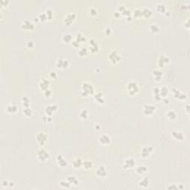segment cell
Here are the masks:
<instances>
[{
  "label": "cell",
  "instance_id": "obj_1",
  "mask_svg": "<svg viewBox=\"0 0 190 190\" xmlns=\"http://www.w3.org/2000/svg\"><path fill=\"white\" fill-rule=\"evenodd\" d=\"M95 88L91 83L88 82H84L79 89V94L82 98H87L88 96H93L94 94Z\"/></svg>",
  "mask_w": 190,
  "mask_h": 190
},
{
  "label": "cell",
  "instance_id": "obj_2",
  "mask_svg": "<svg viewBox=\"0 0 190 190\" xmlns=\"http://www.w3.org/2000/svg\"><path fill=\"white\" fill-rule=\"evenodd\" d=\"M126 89L130 96H134L140 92V87L136 80H129L126 84Z\"/></svg>",
  "mask_w": 190,
  "mask_h": 190
},
{
  "label": "cell",
  "instance_id": "obj_3",
  "mask_svg": "<svg viewBox=\"0 0 190 190\" xmlns=\"http://www.w3.org/2000/svg\"><path fill=\"white\" fill-rule=\"evenodd\" d=\"M108 59L111 64L117 66L122 61V56L117 50H112L108 53Z\"/></svg>",
  "mask_w": 190,
  "mask_h": 190
},
{
  "label": "cell",
  "instance_id": "obj_4",
  "mask_svg": "<svg viewBox=\"0 0 190 190\" xmlns=\"http://www.w3.org/2000/svg\"><path fill=\"white\" fill-rule=\"evenodd\" d=\"M55 66L58 69L60 70H66L70 66V61L69 60V59L63 56H59L56 59V62H55Z\"/></svg>",
  "mask_w": 190,
  "mask_h": 190
},
{
  "label": "cell",
  "instance_id": "obj_5",
  "mask_svg": "<svg viewBox=\"0 0 190 190\" xmlns=\"http://www.w3.org/2000/svg\"><path fill=\"white\" fill-rule=\"evenodd\" d=\"M35 140L40 147H44L48 140V136L45 131H38L35 135Z\"/></svg>",
  "mask_w": 190,
  "mask_h": 190
},
{
  "label": "cell",
  "instance_id": "obj_6",
  "mask_svg": "<svg viewBox=\"0 0 190 190\" xmlns=\"http://www.w3.org/2000/svg\"><path fill=\"white\" fill-rule=\"evenodd\" d=\"M37 159L41 163H46L50 159V154L44 147H41L37 151Z\"/></svg>",
  "mask_w": 190,
  "mask_h": 190
},
{
  "label": "cell",
  "instance_id": "obj_7",
  "mask_svg": "<svg viewBox=\"0 0 190 190\" xmlns=\"http://www.w3.org/2000/svg\"><path fill=\"white\" fill-rule=\"evenodd\" d=\"M155 151V148L152 145H145L141 148L140 152V156L143 159L149 158Z\"/></svg>",
  "mask_w": 190,
  "mask_h": 190
},
{
  "label": "cell",
  "instance_id": "obj_8",
  "mask_svg": "<svg viewBox=\"0 0 190 190\" xmlns=\"http://www.w3.org/2000/svg\"><path fill=\"white\" fill-rule=\"evenodd\" d=\"M85 42H86V37H85V36L83 34H82V33H77L74 38L72 45L74 48H79Z\"/></svg>",
  "mask_w": 190,
  "mask_h": 190
},
{
  "label": "cell",
  "instance_id": "obj_9",
  "mask_svg": "<svg viewBox=\"0 0 190 190\" xmlns=\"http://www.w3.org/2000/svg\"><path fill=\"white\" fill-rule=\"evenodd\" d=\"M170 63V58L166 54H160L157 59V65L159 69H163L166 66Z\"/></svg>",
  "mask_w": 190,
  "mask_h": 190
},
{
  "label": "cell",
  "instance_id": "obj_10",
  "mask_svg": "<svg viewBox=\"0 0 190 190\" xmlns=\"http://www.w3.org/2000/svg\"><path fill=\"white\" fill-rule=\"evenodd\" d=\"M136 166V160L133 157H129L125 159L122 164V169L123 170H129L134 169Z\"/></svg>",
  "mask_w": 190,
  "mask_h": 190
},
{
  "label": "cell",
  "instance_id": "obj_11",
  "mask_svg": "<svg viewBox=\"0 0 190 190\" xmlns=\"http://www.w3.org/2000/svg\"><path fill=\"white\" fill-rule=\"evenodd\" d=\"M157 111V106L154 104L151 103H146L143 106V114L146 117H150V116L153 115Z\"/></svg>",
  "mask_w": 190,
  "mask_h": 190
},
{
  "label": "cell",
  "instance_id": "obj_12",
  "mask_svg": "<svg viewBox=\"0 0 190 190\" xmlns=\"http://www.w3.org/2000/svg\"><path fill=\"white\" fill-rule=\"evenodd\" d=\"M88 51L91 53H98L100 51V45L96 40L94 38H91L88 41Z\"/></svg>",
  "mask_w": 190,
  "mask_h": 190
},
{
  "label": "cell",
  "instance_id": "obj_13",
  "mask_svg": "<svg viewBox=\"0 0 190 190\" xmlns=\"http://www.w3.org/2000/svg\"><path fill=\"white\" fill-rule=\"evenodd\" d=\"M20 27L23 30H27V31L33 30L35 28V23L29 20V19H25L21 22Z\"/></svg>",
  "mask_w": 190,
  "mask_h": 190
},
{
  "label": "cell",
  "instance_id": "obj_14",
  "mask_svg": "<svg viewBox=\"0 0 190 190\" xmlns=\"http://www.w3.org/2000/svg\"><path fill=\"white\" fill-rule=\"evenodd\" d=\"M108 170L104 165H99L95 169V175L99 178H105L108 176Z\"/></svg>",
  "mask_w": 190,
  "mask_h": 190
},
{
  "label": "cell",
  "instance_id": "obj_15",
  "mask_svg": "<svg viewBox=\"0 0 190 190\" xmlns=\"http://www.w3.org/2000/svg\"><path fill=\"white\" fill-rule=\"evenodd\" d=\"M117 10L121 13L122 16H125V17H126V20H127V21L130 22L132 20L133 17L132 15H131V11H130L126 5H120Z\"/></svg>",
  "mask_w": 190,
  "mask_h": 190
},
{
  "label": "cell",
  "instance_id": "obj_16",
  "mask_svg": "<svg viewBox=\"0 0 190 190\" xmlns=\"http://www.w3.org/2000/svg\"><path fill=\"white\" fill-rule=\"evenodd\" d=\"M77 19V14L74 12H69L65 15L63 18V22L66 26H71L73 25Z\"/></svg>",
  "mask_w": 190,
  "mask_h": 190
},
{
  "label": "cell",
  "instance_id": "obj_17",
  "mask_svg": "<svg viewBox=\"0 0 190 190\" xmlns=\"http://www.w3.org/2000/svg\"><path fill=\"white\" fill-rule=\"evenodd\" d=\"M98 142L102 146H108L111 143V137L108 134L103 133V134H100L99 136V137H98Z\"/></svg>",
  "mask_w": 190,
  "mask_h": 190
},
{
  "label": "cell",
  "instance_id": "obj_18",
  "mask_svg": "<svg viewBox=\"0 0 190 190\" xmlns=\"http://www.w3.org/2000/svg\"><path fill=\"white\" fill-rule=\"evenodd\" d=\"M56 161L58 166L61 168H67L69 166V162L62 154H57L56 156Z\"/></svg>",
  "mask_w": 190,
  "mask_h": 190
},
{
  "label": "cell",
  "instance_id": "obj_19",
  "mask_svg": "<svg viewBox=\"0 0 190 190\" xmlns=\"http://www.w3.org/2000/svg\"><path fill=\"white\" fill-rule=\"evenodd\" d=\"M173 96L175 99L180 101H186L187 100V95L178 88H173Z\"/></svg>",
  "mask_w": 190,
  "mask_h": 190
},
{
  "label": "cell",
  "instance_id": "obj_20",
  "mask_svg": "<svg viewBox=\"0 0 190 190\" xmlns=\"http://www.w3.org/2000/svg\"><path fill=\"white\" fill-rule=\"evenodd\" d=\"M172 138L179 142H182L185 140V134L181 130H173L172 132Z\"/></svg>",
  "mask_w": 190,
  "mask_h": 190
},
{
  "label": "cell",
  "instance_id": "obj_21",
  "mask_svg": "<svg viewBox=\"0 0 190 190\" xmlns=\"http://www.w3.org/2000/svg\"><path fill=\"white\" fill-rule=\"evenodd\" d=\"M5 111L9 114H15L19 111V106L16 103H10L6 105Z\"/></svg>",
  "mask_w": 190,
  "mask_h": 190
},
{
  "label": "cell",
  "instance_id": "obj_22",
  "mask_svg": "<svg viewBox=\"0 0 190 190\" xmlns=\"http://www.w3.org/2000/svg\"><path fill=\"white\" fill-rule=\"evenodd\" d=\"M58 110V105L56 104H49L47 105L45 108L44 111L45 114H47L49 116H53V114Z\"/></svg>",
  "mask_w": 190,
  "mask_h": 190
},
{
  "label": "cell",
  "instance_id": "obj_23",
  "mask_svg": "<svg viewBox=\"0 0 190 190\" xmlns=\"http://www.w3.org/2000/svg\"><path fill=\"white\" fill-rule=\"evenodd\" d=\"M38 86L41 91H44L46 90L49 89L51 87V82L47 78H43L40 80L38 83Z\"/></svg>",
  "mask_w": 190,
  "mask_h": 190
},
{
  "label": "cell",
  "instance_id": "obj_24",
  "mask_svg": "<svg viewBox=\"0 0 190 190\" xmlns=\"http://www.w3.org/2000/svg\"><path fill=\"white\" fill-rule=\"evenodd\" d=\"M152 76L153 77L154 80L157 82H159L163 79V72L160 69H155L152 71Z\"/></svg>",
  "mask_w": 190,
  "mask_h": 190
},
{
  "label": "cell",
  "instance_id": "obj_25",
  "mask_svg": "<svg viewBox=\"0 0 190 190\" xmlns=\"http://www.w3.org/2000/svg\"><path fill=\"white\" fill-rule=\"evenodd\" d=\"M94 100L99 105H103L105 103V97L101 91H97L93 95Z\"/></svg>",
  "mask_w": 190,
  "mask_h": 190
},
{
  "label": "cell",
  "instance_id": "obj_26",
  "mask_svg": "<svg viewBox=\"0 0 190 190\" xmlns=\"http://www.w3.org/2000/svg\"><path fill=\"white\" fill-rule=\"evenodd\" d=\"M83 159L80 157H76L73 159L72 162V167L74 169H79L82 167V164H83Z\"/></svg>",
  "mask_w": 190,
  "mask_h": 190
},
{
  "label": "cell",
  "instance_id": "obj_27",
  "mask_svg": "<svg viewBox=\"0 0 190 190\" xmlns=\"http://www.w3.org/2000/svg\"><path fill=\"white\" fill-rule=\"evenodd\" d=\"M149 172V168L144 165H140L135 168V172L139 176H144Z\"/></svg>",
  "mask_w": 190,
  "mask_h": 190
},
{
  "label": "cell",
  "instance_id": "obj_28",
  "mask_svg": "<svg viewBox=\"0 0 190 190\" xmlns=\"http://www.w3.org/2000/svg\"><path fill=\"white\" fill-rule=\"evenodd\" d=\"M150 186V180L147 176L143 177L138 182V186L141 189H147Z\"/></svg>",
  "mask_w": 190,
  "mask_h": 190
},
{
  "label": "cell",
  "instance_id": "obj_29",
  "mask_svg": "<svg viewBox=\"0 0 190 190\" xmlns=\"http://www.w3.org/2000/svg\"><path fill=\"white\" fill-rule=\"evenodd\" d=\"M74 40L73 35L71 33H65L62 36V42L65 44H72Z\"/></svg>",
  "mask_w": 190,
  "mask_h": 190
},
{
  "label": "cell",
  "instance_id": "obj_30",
  "mask_svg": "<svg viewBox=\"0 0 190 190\" xmlns=\"http://www.w3.org/2000/svg\"><path fill=\"white\" fill-rule=\"evenodd\" d=\"M166 117L169 121H175L178 118V114L174 109H169L166 111Z\"/></svg>",
  "mask_w": 190,
  "mask_h": 190
},
{
  "label": "cell",
  "instance_id": "obj_31",
  "mask_svg": "<svg viewBox=\"0 0 190 190\" xmlns=\"http://www.w3.org/2000/svg\"><path fill=\"white\" fill-rule=\"evenodd\" d=\"M152 94H153V98L156 102H160L162 100V98L160 95V87L155 86L152 89Z\"/></svg>",
  "mask_w": 190,
  "mask_h": 190
},
{
  "label": "cell",
  "instance_id": "obj_32",
  "mask_svg": "<svg viewBox=\"0 0 190 190\" xmlns=\"http://www.w3.org/2000/svg\"><path fill=\"white\" fill-rule=\"evenodd\" d=\"M89 115H90L89 111L85 108H82V109H80V111H79V113H78V117H79V118L80 119V120H87V119L89 117Z\"/></svg>",
  "mask_w": 190,
  "mask_h": 190
},
{
  "label": "cell",
  "instance_id": "obj_33",
  "mask_svg": "<svg viewBox=\"0 0 190 190\" xmlns=\"http://www.w3.org/2000/svg\"><path fill=\"white\" fill-rule=\"evenodd\" d=\"M155 10L158 13H161V14H164L165 12L167 11V8H166V5L163 2H159L155 5Z\"/></svg>",
  "mask_w": 190,
  "mask_h": 190
},
{
  "label": "cell",
  "instance_id": "obj_34",
  "mask_svg": "<svg viewBox=\"0 0 190 190\" xmlns=\"http://www.w3.org/2000/svg\"><path fill=\"white\" fill-rule=\"evenodd\" d=\"M66 179L70 183L71 185L74 186H78L79 184V180L76 175H69Z\"/></svg>",
  "mask_w": 190,
  "mask_h": 190
},
{
  "label": "cell",
  "instance_id": "obj_35",
  "mask_svg": "<svg viewBox=\"0 0 190 190\" xmlns=\"http://www.w3.org/2000/svg\"><path fill=\"white\" fill-rule=\"evenodd\" d=\"M21 104L22 108H27V107H30V100L26 95H23L20 99Z\"/></svg>",
  "mask_w": 190,
  "mask_h": 190
},
{
  "label": "cell",
  "instance_id": "obj_36",
  "mask_svg": "<svg viewBox=\"0 0 190 190\" xmlns=\"http://www.w3.org/2000/svg\"><path fill=\"white\" fill-rule=\"evenodd\" d=\"M152 15H153V11L151 8L146 7V8H143L142 9V17L143 18H150L152 17Z\"/></svg>",
  "mask_w": 190,
  "mask_h": 190
},
{
  "label": "cell",
  "instance_id": "obj_37",
  "mask_svg": "<svg viewBox=\"0 0 190 190\" xmlns=\"http://www.w3.org/2000/svg\"><path fill=\"white\" fill-rule=\"evenodd\" d=\"M77 53L79 56L81 57H85L88 55L89 53V51H88V48L86 47H84V46H81L78 48L77 50Z\"/></svg>",
  "mask_w": 190,
  "mask_h": 190
},
{
  "label": "cell",
  "instance_id": "obj_38",
  "mask_svg": "<svg viewBox=\"0 0 190 190\" xmlns=\"http://www.w3.org/2000/svg\"><path fill=\"white\" fill-rule=\"evenodd\" d=\"M169 94V89L166 85H162L160 87V95L162 99L164 98H167Z\"/></svg>",
  "mask_w": 190,
  "mask_h": 190
},
{
  "label": "cell",
  "instance_id": "obj_39",
  "mask_svg": "<svg viewBox=\"0 0 190 190\" xmlns=\"http://www.w3.org/2000/svg\"><path fill=\"white\" fill-rule=\"evenodd\" d=\"M94 166V163L92 160H83V164H82V167L85 170H91Z\"/></svg>",
  "mask_w": 190,
  "mask_h": 190
},
{
  "label": "cell",
  "instance_id": "obj_40",
  "mask_svg": "<svg viewBox=\"0 0 190 190\" xmlns=\"http://www.w3.org/2000/svg\"><path fill=\"white\" fill-rule=\"evenodd\" d=\"M34 114V111L31 108V107H27V108H23L22 114L25 117H31Z\"/></svg>",
  "mask_w": 190,
  "mask_h": 190
},
{
  "label": "cell",
  "instance_id": "obj_41",
  "mask_svg": "<svg viewBox=\"0 0 190 190\" xmlns=\"http://www.w3.org/2000/svg\"><path fill=\"white\" fill-rule=\"evenodd\" d=\"M59 186L62 189H69L71 188L72 185H71L70 183L66 180H61L59 182Z\"/></svg>",
  "mask_w": 190,
  "mask_h": 190
},
{
  "label": "cell",
  "instance_id": "obj_42",
  "mask_svg": "<svg viewBox=\"0 0 190 190\" xmlns=\"http://www.w3.org/2000/svg\"><path fill=\"white\" fill-rule=\"evenodd\" d=\"M149 30L150 32L152 33V34H157V33L160 32V27L157 25V24H151L149 27Z\"/></svg>",
  "mask_w": 190,
  "mask_h": 190
},
{
  "label": "cell",
  "instance_id": "obj_43",
  "mask_svg": "<svg viewBox=\"0 0 190 190\" xmlns=\"http://www.w3.org/2000/svg\"><path fill=\"white\" fill-rule=\"evenodd\" d=\"M131 15H132L133 18H142V9L140 8H135L134 11L131 13Z\"/></svg>",
  "mask_w": 190,
  "mask_h": 190
},
{
  "label": "cell",
  "instance_id": "obj_44",
  "mask_svg": "<svg viewBox=\"0 0 190 190\" xmlns=\"http://www.w3.org/2000/svg\"><path fill=\"white\" fill-rule=\"evenodd\" d=\"M45 14H46V17H47L48 20H53V17H54V13L51 8H46L45 11Z\"/></svg>",
  "mask_w": 190,
  "mask_h": 190
},
{
  "label": "cell",
  "instance_id": "obj_45",
  "mask_svg": "<svg viewBox=\"0 0 190 190\" xmlns=\"http://www.w3.org/2000/svg\"><path fill=\"white\" fill-rule=\"evenodd\" d=\"M88 12H89V14L91 17H97L99 14V11H98V8H95V7H91L88 10Z\"/></svg>",
  "mask_w": 190,
  "mask_h": 190
},
{
  "label": "cell",
  "instance_id": "obj_46",
  "mask_svg": "<svg viewBox=\"0 0 190 190\" xmlns=\"http://www.w3.org/2000/svg\"><path fill=\"white\" fill-rule=\"evenodd\" d=\"M37 20H38L39 22H45L48 21L47 17H46V14H45V12H43V13H40V14H39L38 16H37Z\"/></svg>",
  "mask_w": 190,
  "mask_h": 190
},
{
  "label": "cell",
  "instance_id": "obj_47",
  "mask_svg": "<svg viewBox=\"0 0 190 190\" xmlns=\"http://www.w3.org/2000/svg\"><path fill=\"white\" fill-rule=\"evenodd\" d=\"M104 34H105V36H106V37H109V36H111V34H112L113 33V29L112 27H111V26H106V27L104 28Z\"/></svg>",
  "mask_w": 190,
  "mask_h": 190
},
{
  "label": "cell",
  "instance_id": "obj_48",
  "mask_svg": "<svg viewBox=\"0 0 190 190\" xmlns=\"http://www.w3.org/2000/svg\"><path fill=\"white\" fill-rule=\"evenodd\" d=\"M53 121V117L52 116L47 115V114H45L43 117V122L46 124H48V123H51Z\"/></svg>",
  "mask_w": 190,
  "mask_h": 190
},
{
  "label": "cell",
  "instance_id": "obj_49",
  "mask_svg": "<svg viewBox=\"0 0 190 190\" xmlns=\"http://www.w3.org/2000/svg\"><path fill=\"white\" fill-rule=\"evenodd\" d=\"M48 77L51 80H56L58 78V74L55 71H51L48 73Z\"/></svg>",
  "mask_w": 190,
  "mask_h": 190
},
{
  "label": "cell",
  "instance_id": "obj_50",
  "mask_svg": "<svg viewBox=\"0 0 190 190\" xmlns=\"http://www.w3.org/2000/svg\"><path fill=\"white\" fill-rule=\"evenodd\" d=\"M166 189L169 190H177L179 189V184H176V183H171L169 184V185L166 186Z\"/></svg>",
  "mask_w": 190,
  "mask_h": 190
},
{
  "label": "cell",
  "instance_id": "obj_51",
  "mask_svg": "<svg viewBox=\"0 0 190 190\" xmlns=\"http://www.w3.org/2000/svg\"><path fill=\"white\" fill-rule=\"evenodd\" d=\"M43 95H44V97L46 98H51L52 91L51 90V88H49V89H47V90H46V91H43Z\"/></svg>",
  "mask_w": 190,
  "mask_h": 190
},
{
  "label": "cell",
  "instance_id": "obj_52",
  "mask_svg": "<svg viewBox=\"0 0 190 190\" xmlns=\"http://www.w3.org/2000/svg\"><path fill=\"white\" fill-rule=\"evenodd\" d=\"M1 187L3 189L9 188V181H8L6 179L2 181V182H1Z\"/></svg>",
  "mask_w": 190,
  "mask_h": 190
},
{
  "label": "cell",
  "instance_id": "obj_53",
  "mask_svg": "<svg viewBox=\"0 0 190 190\" xmlns=\"http://www.w3.org/2000/svg\"><path fill=\"white\" fill-rule=\"evenodd\" d=\"M180 8L181 10H184V11H188L189 9V4L188 2H182V5L180 6Z\"/></svg>",
  "mask_w": 190,
  "mask_h": 190
},
{
  "label": "cell",
  "instance_id": "obj_54",
  "mask_svg": "<svg viewBox=\"0 0 190 190\" xmlns=\"http://www.w3.org/2000/svg\"><path fill=\"white\" fill-rule=\"evenodd\" d=\"M34 46H35V43L33 41H28L26 43V47L28 49L33 48H34Z\"/></svg>",
  "mask_w": 190,
  "mask_h": 190
},
{
  "label": "cell",
  "instance_id": "obj_55",
  "mask_svg": "<svg viewBox=\"0 0 190 190\" xmlns=\"http://www.w3.org/2000/svg\"><path fill=\"white\" fill-rule=\"evenodd\" d=\"M9 3V0H1V1H0V5L2 6V8L7 6Z\"/></svg>",
  "mask_w": 190,
  "mask_h": 190
},
{
  "label": "cell",
  "instance_id": "obj_56",
  "mask_svg": "<svg viewBox=\"0 0 190 190\" xmlns=\"http://www.w3.org/2000/svg\"><path fill=\"white\" fill-rule=\"evenodd\" d=\"M121 13L120 12V11H118V10H116V11H114V17H115V18H120V17H121Z\"/></svg>",
  "mask_w": 190,
  "mask_h": 190
},
{
  "label": "cell",
  "instance_id": "obj_57",
  "mask_svg": "<svg viewBox=\"0 0 190 190\" xmlns=\"http://www.w3.org/2000/svg\"><path fill=\"white\" fill-rule=\"evenodd\" d=\"M162 100H163V103L166 104V105H167V104H169V103H170V101H169V99L168 98V97H167V98H163V99H162Z\"/></svg>",
  "mask_w": 190,
  "mask_h": 190
},
{
  "label": "cell",
  "instance_id": "obj_58",
  "mask_svg": "<svg viewBox=\"0 0 190 190\" xmlns=\"http://www.w3.org/2000/svg\"><path fill=\"white\" fill-rule=\"evenodd\" d=\"M15 182L13 181H9V189H12L15 186Z\"/></svg>",
  "mask_w": 190,
  "mask_h": 190
},
{
  "label": "cell",
  "instance_id": "obj_59",
  "mask_svg": "<svg viewBox=\"0 0 190 190\" xmlns=\"http://www.w3.org/2000/svg\"><path fill=\"white\" fill-rule=\"evenodd\" d=\"M189 19H187L186 21V22H185V25H185V27L187 29V30H189Z\"/></svg>",
  "mask_w": 190,
  "mask_h": 190
},
{
  "label": "cell",
  "instance_id": "obj_60",
  "mask_svg": "<svg viewBox=\"0 0 190 190\" xmlns=\"http://www.w3.org/2000/svg\"><path fill=\"white\" fill-rule=\"evenodd\" d=\"M184 108H185L186 112L187 114H189V103L186 104V105H185V107H184Z\"/></svg>",
  "mask_w": 190,
  "mask_h": 190
},
{
  "label": "cell",
  "instance_id": "obj_61",
  "mask_svg": "<svg viewBox=\"0 0 190 190\" xmlns=\"http://www.w3.org/2000/svg\"><path fill=\"white\" fill-rule=\"evenodd\" d=\"M94 129H95L96 131H99V130L101 129V126H100L99 124H95V126H94Z\"/></svg>",
  "mask_w": 190,
  "mask_h": 190
},
{
  "label": "cell",
  "instance_id": "obj_62",
  "mask_svg": "<svg viewBox=\"0 0 190 190\" xmlns=\"http://www.w3.org/2000/svg\"><path fill=\"white\" fill-rule=\"evenodd\" d=\"M164 15L166 16V17H169V16L171 15V12L169 11V10H167V11H166V12H165Z\"/></svg>",
  "mask_w": 190,
  "mask_h": 190
}]
</instances>
